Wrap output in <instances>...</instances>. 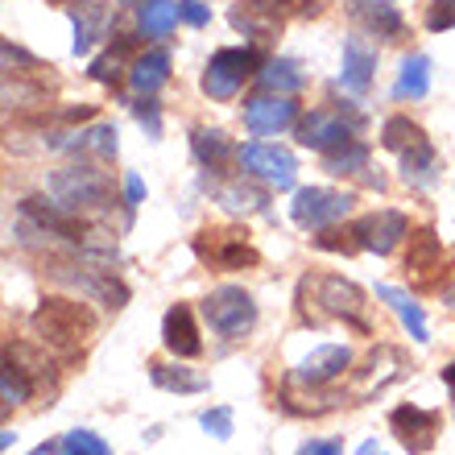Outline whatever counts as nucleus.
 Here are the masks:
<instances>
[{"label": "nucleus", "mask_w": 455, "mask_h": 455, "mask_svg": "<svg viewBox=\"0 0 455 455\" xmlns=\"http://www.w3.org/2000/svg\"><path fill=\"white\" fill-rule=\"evenodd\" d=\"M352 228H356V236H360V249L377 252V257L394 252L397 244H402V240L410 236V220L402 216V212H394V207L369 212V216H360Z\"/></svg>", "instance_id": "9"}, {"label": "nucleus", "mask_w": 455, "mask_h": 455, "mask_svg": "<svg viewBox=\"0 0 455 455\" xmlns=\"http://www.w3.org/2000/svg\"><path fill=\"white\" fill-rule=\"evenodd\" d=\"M29 331L54 356H79L92 331H96V315L79 299H42L37 311L29 315Z\"/></svg>", "instance_id": "1"}, {"label": "nucleus", "mask_w": 455, "mask_h": 455, "mask_svg": "<svg viewBox=\"0 0 455 455\" xmlns=\"http://www.w3.org/2000/svg\"><path fill=\"white\" fill-rule=\"evenodd\" d=\"M315 249H323V252H360V236H356V228H323L319 236H315Z\"/></svg>", "instance_id": "36"}, {"label": "nucleus", "mask_w": 455, "mask_h": 455, "mask_svg": "<svg viewBox=\"0 0 455 455\" xmlns=\"http://www.w3.org/2000/svg\"><path fill=\"white\" fill-rule=\"evenodd\" d=\"M352 195L347 191H331V187H302L294 191V204H290V216L294 224L307 228V232H323V228L339 224V220L352 212Z\"/></svg>", "instance_id": "6"}, {"label": "nucleus", "mask_w": 455, "mask_h": 455, "mask_svg": "<svg viewBox=\"0 0 455 455\" xmlns=\"http://www.w3.org/2000/svg\"><path fill=\"white\" fill-rule=\"evenodd\" d=\"M352 132H356V120H344V116L323 112V108L299 120V141L307 145V149H319V154H327V149L352 141Z\"/></svg>", "instance_id": "13"}, {"label": "nucleus", "mask_w": 455, "mask_h": 455, "mask_svg": "<svg viewBox=\"0 0 455 455\" xmlns=\"http://www.w3.org/2000/svg\"><path fill=\"white\" fill-rule=\"evenodd\" d=\"M199 427H204L212 439H232V410L228 406H212L199 414Z\"/></svg>", "instance_id": "38"}, {"label": "nucleus", "mask_w": 455, "mask_h": 455, "mask_svg": "<svg viewBox=\"0 0 455 455\" xmlns=\"http://www.w3.org/2000/svg\"><path fill=\"white\" fill-rule=\"evenodd\" d=\"M191 149H195V157H199V166L212 170V174H228L232 157H240V149L228 141V132H220V129H195Z\"/></svg>", "instance_id": "19"}, {"label": "nucleus", "mask_w": 455, "mask_h": 455, "mask_svg": "<svg viewBox=\"0 0 455 455\" xmlns=\"http://www.w3.org/2000/svg\"><path fill=\"white\" fill-rule=\"evenodd\" d=\"M4 356L9 360H17L29 377H34V385L42 389V385H54V364H50V356L42 352V347H34V344H4Z\"/></svg>", "instance_id": "30"}, {"label": "nucleus", "mask_w": 455, "mask_h": 455, "mask_svg": "<svg viewBox=\"0 0 455 455\" xmlns=\"http://www.w3.org/2000/svg\"><path fill=\"white\" fill-rule=\"evenodd\" d=\"M257 84H261L269 96H294V92L307 87V75H302V67L294 59H274L261 67Z\"/></svg>", "instance_id": "22"}, {"label": "nucleus", "mask_w": 455, "mask_h": 455, "mask_svg": "<svg viewBox=\"0 0 455 455\" xmlns=\"http://www.w3.org/2000/svg\"><path fill=\"white\" fill-rule=\"evenodd\" d=\"M100 37H108V9L84 0L79 12H75V54H87Z\"/></svg>", "instance_id": "24"}, {"label": "nucleus", "mask_w": 455, "mask_h": 455, "mask_svg": "<svg viewBox=\"0 0 455 455\" xmlns=\"http://www.w3.org/2000/svg\"><path fill=\"white\" fill-rule=\"evenodd\" d=\"M170 79V54L166 50H149L129 67V84L137 96H154L157 87Z\"/></svg>", "instance_id": "21"}, {"label": "nucleus", "mask_w": 455, "mask_h": 455, "mask_svg": "<svg viewBox=\"0 0 455 455\" xmlns=\"http://www.w3.org/2000/svg\"><path fill=\"white\" fill-rule=\"evenodd\" d=\"M50 191H54V199H59L67 212H92V207H104L112 195V182L104 170L87 166V162H79V166H67L59 170L54 179H50Z\"/></svg>", "instance_id": "5"}, {"label": "nucleus", "mask_w": 455, "mask_h": 455, "mask_svg": "<svg viewBox=\"0 0 455 455\" xmlns=\"http://www.w3.org/2000/svg\"><path fill=\"white\" fill-rule=\"evenodd\" d=\"M427 92H431V59L427 54H410L394 84V100H422Z\"/></svg>", "instance_id": "25"}, {"label": "nucleus", "mask_w": 455, "mask_h": 455, "mask_svg": "<svg viewBox=\"0 0 455 455\" xmlns=\"http://www.w3.org/2000/svg\"><path fill=\"white\" fill-rule=\"evenodd\" d=\"M364 166H369V145H360V141H344V145H336V149H327L323 154V170L327 174H336V179L360 174Z\"/></svg>", "instance_id": "31"}, {"label": "nucleus", "mask_w": 455, "mask_h": 455, "mask_svg": "<svg viewBox=\"0 0 455 455\" xmlns=\"http://www.w3.org/2000/svg\"><path fill=\"white\" fill-rule=\"evenodd\" d=\"M427 29H455V0H435L427 9Z\"/></svg>", "instance_id": "39"}, {"label": "nucleus", "mask_w": 455, "mask_h": 455, "mask_svg": "<svg viewBox=\"0 0 455 455\" xmlns=\"http://www.w3.org/2000/svg\"><path fill=\"white\" fill-rule=\"evenodd\" d=\"M179 4H182V21L195 25V29H204L212 21V9H207L204 0H179Z\"/></svg>", "instance_id": "40"}, {"label": "nucleus", "mask_w": 455, "mask_h": 455, "mask_svg": "<svg viewBox=\"0 0 455 455\" xmlns=\"http://www.w3.org/2000/svg\"><path fill=\"white\" fill-rule=\"evenodd\" d=\"M402 179L410 182V187H431L435 179H439V154H435L431 141L414 145L410 154H402Z\"/></svg>", "instance_id": "28"}, {"label": "nucleus", "mask_w": 455, "mask_h": 455, "mask_svg": "<svg viewBox=\"0 0 455 455\" xmlns=\"http://www.w3.org/2000/svg\"><path fill=\"white\" fill-rule=\"evenodd\" d=\"M59 455H112V447L92 431H71L59 443Z\"/></svg>", "instance_id": "37"}, {"label": "nucleus", "mask_w": 455, "mask_h": 455, "mask_svg": "<svg viewBox=\"0 0 455 455\" xmlns=\"http://www.w3.org/2000/svg\"><path fill=\"white\" fill-rule=\"evenodd\" d=\"M261 67H265V59L257 46H228L220 54H212V62H207L204 92L212 100H232L244 87L249 75H261Z\"/></svg>", "instance_id": "4"}, {"label": "nucleus", "mask_w": 455, "mask_h": 455, "mask_svg": "<svg viewBox=\"0 0 455 455\" xmlns=\"http://www.w3.org/2000/svg\"><path fill=\"white\" fill-rule=\"evenodd\" d=\"M132 112H137V120L149 129V137H157V132H162V116H157V104L149 96H145L141 104H132Z\"/></svg>", "instance_id": "41"}, {"label": "nucleus", "mask_w": 455, "mask_h": 455, "mask_svg": "<svg viewBox=\"0 0 455 455\" xmlns=\"http://www.w3.org/2000/svg\"><path fill=\"white\" fill-rule=\"evenodd\" d=\"M299 455H344L339 451V443H331V439H311V443H302Z\"/></svg>", "instance_id": "43"}, {"label": "nucleus", "mask_w": 455, "mask_h": 455, "mask_svg": "<svg viewBox=\"0 0 455 455\" xmlns=\"http://www.w3.org/2000/svg\"><path fill=\"white\" fill-rule=\"evenodd\" d=\"M141 199H145V182H141V174H124V207H129V216L141 207Z\"/></svg>", "instance_id": "42"}, {"label": "nucleus", "mask_w": 455, "mask_h": 455, "mask_svg": "<svg viewBox=\"0 0 455 455\" xmlns=\"http://www.w3.org/2000/svg\"><path fill=\"white\" fill-rule=\"evenodd\" d=\"M240 166L249 170L252 179H261V182H269V187H277V191H290V187H294V179H299V162H294V154H290V149H282V145L249 141L244 149H240Z\"/></svg>", "instance_id": "8"}, {"label": "nucleus", "mask_w": 455, "mask_h": 455, "mask_svg": "<svg viewBox=\"0 0 455 455\" xmlns=\"http://www.w3.org/2000/svg\"><path fill=\"white\" fill-rule=\"evenodd\" d=\"M204 319L224 339H244L257 327V302L244 286H220L204 299Z\"/></svg>", "instance_id": "3"}, {"label": "nucleus", "mask_w": 455, "mask_h": 455, "mask_svg": "<svg viewBox=\"0 0 455 455\" xmlns=\"http://www.w3.org/2000/svg\"><path fill=\"white\" fill-rule=\"evenodd\" d=\"M389 427H394L397 443L410 455H427L435 447V439H439V414L422 406H397L389 414Z\"/></svg>", "instance_id": "10"}, {"label": "nucleus", "mask_w": 455, "mask_h": 455, "mask_svg": "<svg viewBox=\"0 0 455 455\" xmlns=\"http://www.w3.org/2000/svg\"><path fill=\"white\" fill-rule=\"evenodd\" d=\"M299 120V104L290 96H257L244 104V124L257 137H274V132L290 129Z\"/></svg>", "instance_id": "14"}, {"label": "nucleus", "mask_w": 455, "mask_h": 455, "mask_svg": "<svg viewBox=\"0 0 455 455\" xmlns=\"http://www.w3.org/2000/svg\"><path fill=\"white\" fill-rule=\"evenodd\" d=\"M402 269L414 277H422L431 286V274L443 269V240L435 228H414L406 236V257H402Z\"/></svg>", "instance_id": "16"}, {"label": "nucleus", "mask_w": 455, "mask_h": 455, "mask_svg": "<svg viewBox=\"0 0 455 455\" xmlns=\"http://www.w3.org/2000/svg\"><path fill=\"white\" fill-rule=\"evenodd\" d=\"M129 54H132V42H129V37H120L112 50H104L100 59H92V79H96V84H112V87H116L120 75H124Z\"/></svg>", "instance_id": "35"}, {"label": "nucleus", "mask_w": 455, "mask_h": 455, "mask_svg": "<svg viewBox=\"0 0 455 455\" xmlns=\"http://www.w3.org/2000/svg\"><path fill=\"white\" fill-rule=\"evenodd\" d=\"M137 21H141V34L166 37L182 21V4H174V0H145L137 9Z\"/></svg>", "instance_id": "29"}, {"label": "nucleus", "mask_w": 455, "mask_h": 455, "mask_svg": "<svg viewBox=\"0 0 455 455\" xmlns=\"http://www.w3.org/2000/svg\"><path fill=\"white\" fill-rule=\"evenodd\" d=\"M402 372H406V356H402L397 347L381 344L377 352H369V360H364L356 372H352V397L381 394L385 385H394Z\"/></svg>", "instance_id": "11"}, {"label": "nucleus", "mask_w": 455, "mask_h": 455, "mask_svg": "<svg viewBox=\"0 0 455 455\" xmlns=\"http://www.w3.org/2000/svg\"><path fill=\"white\" fill-rule=\"evenodd\" d=\"M352 21L369 29L381 42H402L406 37V17L397 12L394 0H352Z\"/></svg>", "instance_id": "15"}, {"label": "nucleus", "mask_w": 455, "mask_h": 455, "mask_svg": "<svg viewBox=\"0 0 455 455\" xmlns=\"http://www.w3.org/2000/svg\"><path fill=\"white\" fill-rule=\"evenodd\" d=\"M149 381L157 389H170V394H204V389H212V381H207L204 372H191V369H182V364H154Z\"/></svg>", "instance_id": "26"}, {"label": "nucleus", "mask_w": 455, "mask_h": 455, "mask_svg": "<svg viewBox=\"0 0 455 455\" xmlns=\"http://www.w3.org/2000/svg\"><path fill=\"white\" fill-rule=\"evenodd\" d=\"M299 302L302 311L315 315V319H344L352 323L356 331H372L369 315H364V290L347 277L336 274H315V277H302L299 282Z\"/></svg>", "instance_id": "2"}, {"label": "nucleus", "mask_w": 455, "mask_h": 455, "mask_svg": "<svg viewBox=\"0 0 455 455\" xmlns=\"http://www.w3.org/2000/svg\"><path fill=\"white\" fill-rule=\"evenodd\" d=\"M377 299H381L385 307L402 319V327L410 331L414 344H427V339H431V331H427V315H422V307L410 299V294H402L397 286H377Z\"/></svg>", "instance_id": "20"}, {"label": "nucleus", "mask_w": 455, "mask_h": 455, "mask_svg": "<svg viewBox=\"0 0 455 455\" xmlns=\"http://www.w3.org/2000/svg\"><path fill=\"white\" fill-rule=\"evenodd\" d=\"M50 4H62V9H67V4H79V0H50Z\"/></svg>", "instance_id": "46"}, {"label": "nucleus", "mask_w": 455, "mask_h": 455, "mask_svg": "<svg viewBox=\"0 0 455 455\" xmlns=\"http://www.w3.org/2000/svg\"><path fill=\"white\" fill-rule=\"evenodd\" d=\"M352 364V352L339 344H323L315 347L311 356L299 360V369L290 372V385H307V389H319V385H331L336 377H344V369Z\"/></svg>", "instance_id": "12"}, {"label": "nucleus", "mask_w": 455, "mask_h": 455, "mask_svg": "<svg viewBox=\"0 0 455 455\" xmlns=\"http://www.w3.org/2000/svg\"><path fill=\"white\" fill-rule=\"evenodd\" d=\"M120 4H132V0H120Z\"/></svg>", "instance_id": "48"}, {"label": "nucleus", "mask_w": 455, "mask_h": 455, "mask_svg": "<svg viewBox=\"0 0 455 455\" xmlns=\"http://www.w3.org/2000/svg\"><path fill=\"white\" fill-rule=\"evenodd\" d=\"M356 455H385V447H377V443H360V447H356Z\"/></svg>", "instance_id": "45"}, {"label": "nucleus", "mask_w": 455, "mask_h": 455, "mask_svg": "<svg viewBox=\"0 0 455 455\" xmlns=\"http://www.w3.org/2000/svg\"><path fill=\"white\" fill-rule=\"evenodd\" d=\"M62 145L75 149V154H96V157H116V149H120L112 124H96V129H87V132H75V141H62Z\"/></svg>", "instance_id": "33"}, {"label": "nucleus", "mask_w": 455, "mask_h": 455, "mask_svg": "<svg viewBox=\"0 0 455 455\" xmlns=\"http://www.w3.org/2000/svg\"><path fill=\"white\" fill-rule=\"evenodd\" d=\"M216 199H220V207L232 212V216H257V212H265V204H269L261 187H252V182H244V179L216 187Z\"/></svg>", "instance_id": "23"}, {"label": "nucleus", "mask_w": 455, "mask_h": 455, "mask_svg": "<svg viewBox=\"0 0 455 455\" xmlns=\"http://www.w3.org/2000/svg\"><path fill=\"white\" fill-rule=\"evenodd\" d=\"M422 141H427V132H422L410 116H389L381 124V145L385 149H394V154H410V149L422 145Z\"/></svg>", "instance_id": "32"}, {"label": "nucleus", "mask_w": 455, "mask_h": 455, "mask_svg": "<svg viewBox=\"0 0 455 455\" xmlns=\"http://www.w3.org/2000/svg\"><path fill=\"white\" fill-rule=\"evenodd\" d=\"M372 71H377V50L364 42V37H347L344 42V67H339V84L347 92L364 96L372 87Z\"/></svg>", "instance_id": "18"}, {"label": "nucleus", "mask_w": 455, "mask_h": 455, "mask_svg": "<svg viewBox=\"0 0 455 455\" xmlns=\"http://www.w3.org/2000/svg\"><path fill=\"white\" fill-rule=\"evenodd\" d=\"M232 25H236V29H244V37H269L277 29V25H282V17H277V9H269V4H261V0H249V4H244V9H232Z\"/></svg>", "instance_id": "27"}, {"label": "nucleus", "mask_w": 455, "mask_h": 455, "mask_svg": "<svg viewBox=\"0 0 455 455\" xmlns=\"http://www.w3.org/2000/svg\"><path fill=\"white\" fill-rule=\"evenodd\" d=\"M447 307H455V286H451V290H447Z\"/></svg>", "instance_id": "47"}, {"label": "nucleus", "mask_w": 455, "mask_h": 455, "mask_svg": "<svg viewBox=\"0 0 455 455\" xmlns=\"http://www.w3.org/2000/svg\"><path fill=\"white\" fill-rule=\"evenodd\" d=\"M162 344H166L170 356L179 360H195L204 352V339H199V327H195L191 307H170L166 319H162Z\"/></svg>", "instance_id": "17"}, {"label": "nucleus", "mask_w": 455, "mask_h": 455, "mask_svg": "<svg viewBox=\"0 0 455 455\" xmlns=\"http://www.w3.org/2000/svg\"><path fill=\"white\" fill-rule=\"evenodd\" d=\"M195 257L212 269H249L257 265V249L249 244V232L236 228H204L195 236Z\"/></svg>", "instance_id": "7"}, {"label": "nucleus", "mask_w": 455, "mask_h": 455, "mask_svg": "<svg viewBox=\"0 0 455 455\" xmlns=\"http://www.w3.org/2000/svg\"><path fill=\"white\" fill-rule=\"evenodd\" d=\"M34 389H37L34 377H29V372H25L21 364H17V360L4 356V377H0V402H4V406H25Z\"/></svg>", "instance_id": "34"}, {"label": "nucleus", "mask_w": 455, "mask_h": 455, "mask_svg": "<svg viewBox=\"0 0 455 455\" xmlns=\"http://www.w3.org/2000/svg\"><path fill=\"white\" fill-rule=\"evenodd\" d=\"M443 385H447V394H451V402H455V364L443 369Z\"/></svg>", "instance_id": "44"}]
</instances>
